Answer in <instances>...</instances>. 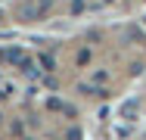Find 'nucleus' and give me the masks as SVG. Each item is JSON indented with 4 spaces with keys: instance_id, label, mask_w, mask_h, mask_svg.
I'll return each instance as SVG.
<instances>
[{
    "instance_id": "obj_1",
    "label": "nucleus",
    "mask_w": 146,
    "mask_h": 140,
    "mask_svg": "<svg viewBox=\"0 0 146 140\" xmlns=\"http://www.w3.org/2000/svg\"><path fill=\"white\" fill-rule=\"evenodd\" d=\"M3 59H6V62H9V65H19V69H31V59H28V53H25V50H19V47H6V50H3Z\"/></svg>"
},
{
    "instance_id": "obj_2",
    "label": "nucleus",
    "mask_w": 146,
    "mask_h": 140,
    "mask_svg": "<svg viewBox=\"0 0 146 140\" xmlns=\"http://www.w3.org/2000/svg\"><path fill=\"white\" fill-rule=\"evenodd\" d=\"M47 6H50L47 0H28V3H22L19 13H22V19H40L47 13Z\"/></svg>"
},
{
    "instance_id": "obj_3",
    "label": "nucleus",
    "mask_w": 146,
    "mask_h": 140,
    "mask_svg": "<svg viewBox=\"0 0 146 140\" xmlns=\"http://www.w3.org/2000/svg\"><path fill=\"white\" fill-rule=\"evenodd\" d=\"M137 109H140V103H137V100H124V103H121V109H118V115H121L124 121H134V118H137Z\"/></svg>"
},
{
    "instance_id": "obj_4",
    "label": "nucleus",
    "mask_w": 146,
    "mask_h": 140,
    "mask_svg": "<svg viewBox=\"0 0 146 140\" xmlns=\"http://www.w3.org/2000/svg\"><path fill=\"white\" fill-rule=\"evenodd\" d=\"M40 65H44V72H53V56H40Z\"/></svg>"
},
{
    "instance_id": "obj_5",
    "label": "nucleus",
    "mask_w": 146,
    "mask_h": 140,
    "mask_svg": "<svg viewBox=\"0 0 146 140\" xmlns=\"http://www.w3.org/2000/svg\"><path fill=\"white\" fill-rule=\"evenodd\" d=\"M78 62H81V65H84V62H90V50H81V53H78Z\"/></svg>"
},
{
    "instance_id": "obj_6",
    "label": "nucleus",
    "mask_w": 146,
    "mask_h": 140,
    "mask_svg": "<svg viewBox=\"0 0 146 140\" xmlns=\"http://www.w3.org/2000/svg\"><path fill=\"white\" fill-rule=\"evenodd\" d=\"M68 140H81V131H78V128H72V131H68Z\"/></svg>"
},
{
    "instance_id": "obj_7",
    "label": "nucleus",
    "mask_w": 146,
    "mask_h": 140,
    "mask_svg": "<svg viewBox=\"0 0 146 140\" xmlns=\"http://www.w3.org/2000/svg\"><path fill=\"white\" fill-rule=\"evenodd\" d=\"M25 140H31V137H25Z\"/></svg>"
}]
</instances>
